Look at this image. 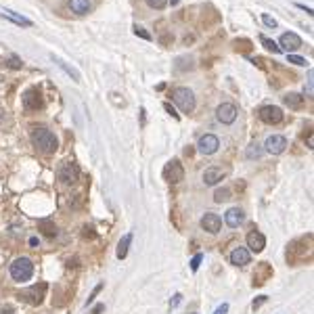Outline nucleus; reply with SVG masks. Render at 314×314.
I'll list each match as a JSON object with an SVG mask.
<instances>
[{
    "label": "nucleus",
    "instance_id": "nucleus-23",
    "mask_svg": "<svg viewBox=\"0 0 314 314\" xmlns=\"http://www.w3.org/2000/svg\"><path fill=\"white\" fill-rule=\"evenodd\" d=\"M262 153H264V151L260 149L258 143H251V145L247 147V153H245V155H247V160H260Z\"/></svg>",
    "mask_w": 314,
    "mask_h": 314
},
{
    "label": "nucleus",
    "instance_id": "nucleus-20",
    "mask_svg": "<svg viewBox=\"0 0 314 314\" xmlns=\"http://www.w3.org/2000/svg\"><path fill=\"white\" fill-rule=\"evenodd\" d=\"M0 17H7V19H9V21H13L15 25H25V27H31V21H29V19L21 17V15L13 13V11H5V13H0Z\"/></svg>",
    "mask_w": 314,
    "mask_h": 314
},
{
    "label": "nucleus",
    "instance_id": "nucleus-6",
    "mask_svg": "<svg viewBox=\"0 0 314 314\" xmlns=\"http://www.w3.org/2000/svg\"><path fill=\"white\" fill-rule=\"evenodd\" d=\"M258 115H260V120H262L264 124H268V126H277V124L283 122V117H285L283 109L277 107V105H266V107H262Z\"/></svg>",
    "mask_w": 314,
    "mask_h": 314
},
{
    "label": "nucleus",
    "instance_id": "nucleus-35",
    "mask_svg": "<svg viewBox=\"0 0 314 314\" xmlns=\"http://www.w3.org/2000/svg\"><path fill=\"white\" fill-rule=\"evenodd\" d=\"M180 297H182V295H180V293H176V295H174V300L170 302V306H172V308H176V306L180 304Z\"/></svg>",
    "mask_w": 314,
    "mask_h": 314
},
{
    "label": "nucleus",
    "instance_id": "nucleus-9",
    "mask_svg": "<svg viewBox=\"0 0 314 314\" xmlns=\"http://www.w3.org/2000/svg\"><path fill=\"white\" fill-rule=\"evenodd\" d=\"M237 107H234L232 103H222V105H218V109H216V117H218V122L220 124H232L234 120H237Z\"/></svg>",
    "mask_w": 314,
    "mask_h": 314
},
{
    "label": "nucleus",
    "instance_id": "nucleus-40",
    "mask_svg": "<svg viewBox=\"0 0 314 314\" xmlns=\"http://www.w3.org/2000/svg\"><path fill=\"white\" fill-rule=\"evenodd\" d=\"M0 120H3V109H0Z\"/></svg>",
    "mask_w": 314,
    "mask_h": 314
},
{
    "label": "nucleus",
    "instance_id": "nucleus-26",
    "mask_svg": "<svg viewBox=\"0 0 314 314\" xmlns=\"http://www.w3.org/2000/svg\"><path fill=\"white\" fill-rule=\"evenodd\" d=\"M145 3H147V7L153 9V11H162V9H166L168 0H145Z\"/></svg>",
    "mask_w": 314,
    "mask_h": 314
},
{
    "label": "nucleus",
    "instance_id": "nucleus-28",
    "mask_svg": "<svg viewBox=\"0 0 314 314\" xmlns=\"http://www.w3.org/2000/svg\"><path fill=\"white\" fill-rule=\"evenodd\" d=\"M262 21H264V25H266V27H270V29H274V27H277V19H274V17H270V15H266V13L262 15Z\"/></svg>",
    "mask_w": 314,
    "mask_h": 314
},
{
    "label": "nucleus",
    "instance_id": "nucleus-10",
    "mask_svg": "<svg viewBox=\"0 0 314 314\" xmlns=\"http://www.w3.org/2000/svg\"><path fill=\"white\" fill-rule=\"evenodd\" d=\"M197 149H199V153H203V155H214V153L220 149V140H218V136H214V134H203V136L197 140Z\"/></svg>",
    "mask_w": 314,
    "mask_h": 314
},
{
    "label": "nucleus",
    "instance_id": "nucleus-31",
    "mask_svg": "<svg viewBox=\"0 0 314 314\" xmlns=\"http://www.w3.org/2000/svg\"><path fill=\"white\" fill-rule=\"evenodd\" d=\"M21 65H23V63H21L19 57H11V67H13V69H19Z\"/></svg>",
    "mask_w": 314,
    "mask_h": 314
},
{
    "label": "nucleus",
    "instance_id": "nucleus-27",
    "mask_svg": "<svg viewBox=\"0 0 314 314\" xmlns=\"http://www.w3.org/2000/svg\"><path fill=\"white\" fill-rule=\"evenodd\" d=\"M287 61L293 63V65H300V67L306 65V59L304 57H297V55H287Z\"/></svg>",
    "mask_w": 314,
    "mask_h": 314
},
{
    "label": "nucleus",
    "instance_id": "nucleus-17",
    "mask_svg": "<svg viewBox=\"0 0 314 314\" xmlns=\"http://www.w3.org/2000/svg\"><path fill=\"white\" fill-rule=\"evenodd\" d=\"M249 260H251V254L247 247H234L230 251V264H234V266H245V264H249Z\"/></svg>",
    "mask_w": 314,
    "mask_h": 314
},
{
    "label": "nucleus",
    "instance_id": "nucleus-32",
    "mask_svg": "<svg viewBox=\"0 0 314 314\" xmlns=\"http://www.w3.org/2000/svg\"><path fill=\"white\" fill-rule=\"evenodd\" d=\"M164 109H166V111H168V113H170V115H174V117H176V120H178V113H176V111H174V107H172V105H170V103H166V105H164Z\"/></svg>",
    "mask_w": 314,
    "mask_h": 314
},
{
    "label": "nucleus",
    "instance_id": "nucleus-12",
    "mask_svg": "<svg viewBox=\"0 0 314 314\" xmlns=\"http://www.w3.org/2000/svg\"><path fill=\"white\" fill-rule=\"evenodd\" d=\"M201 228L208 230V232H212V234H216V232H220V228H222V218H220L218 214H214V212L203 214V218H201Z\"/></svg>",
    "mask_w": 314,
    "mask_h": 314
},
{
    "label": "nucleus",
    "instance_id": "nucleus-21",
    "mask_svg": "<svg viewBox=\"0 0 314 314\" xmlns=\"http://www.w3.org/2000/svg\"><path fill=\"white\" fill-rule=\"evenodd\" d=\"M130 243H132V232L124 234L122 241H120V245H117V254H115L120 260H124L126 256H128V247H130Z\"/></svg>",
    "mask_w": 314,
    "mask_h": 314
},
{
    "label": "nucleus",
    "instance_id": "nucleus-36",
    "mask_svg": "<svg viewBox=\"0 0 314 314\" xmlns=\"http://www.w3.org/2000/svg\"><path fill=\"white\" fill-rule=\"evenodd\" d=\"M103 310H105V306H103V304H99V306H94V310H92L90 314H101Z\"/></svg>",
    "mask_w": 314,
    "mask_h": 314
},
{
    "label": "nucleus",
    "instance_id": "nucleus-39",
    "mask_svg": "<svg viewBox=\"0 0 314 314\" xmlns=\"http://www.w3.org/2000/svg\"><path fill=\"white\" fill-rule=\"evenodd\" d=\"M170 3H172V7H176V5H178V0H170Z\"/></svg>",
    "mask_w": 314,
    "mask_h": 314
},
{
    "label": "nucleus",
    "instance_id": "nucleus-34",
    "mask_svg": "<svg viewBox=\"0 0 314 314\" xmlns=\"http://www.w3.org/2000/svg\"><path fill=\"white\" fill-rule=\"evenodd\" d=\"M226 312H228V304H222V306H218L214 310V314H226Z\"/></svg>",
    "mask_w": 314,
    "mask_h": 314
},
{
    "label": "nucleus",
    "instance_id": "nucleus-11",
    "mask_svg": "<svg viewBox=\"0 0 314 314\" xmlns=\"http://www.w3.org/2000/svg\"><path fill=\"white\" fill-rule=\"evenodd\" d=\"M264 149L272 153V155H281L283 151L287 149V138L283 136V134H272L266 138V143H264Z\"/></svg>",
    "mask_w": 314,
    "mask_h": 314
},
{
    "label": "nucleus",
    "instance_id": "nucleus-8",
    "mask_svg": "<svg viewBox=\"0 0 314 314\" xmlns=\"http://www.w3.org/2000/svg\"><path fill=\"white\" fill-rule=\"evenodd\" d=\"M279 49L287 51V53H293L297 49H302V38L297 34H293V31H285V34L279 38Z\"/></svg>",
    "mask_w": 314,
    "mask_h": 314
},
{
    "label": "nucleus",
    "instance_id": "nucleus-19",
    "mask_svg": "<svg viewBox=\"0 0 314 314\" xmlns=\"http://www.w3.org/2000/svg\"><path fill=\"white\" fill-rule=\"evenodd\" d=\"M283 103H285L289 109H300L304 105V97L302 94H297V92H289L283 97Z\"/></svg>",
    "mask_w": 314,
    "mask_h": 314
},
{
    "label": "nucleus",
    "instance_id": "nucleus-25",
    "mask_svg": "<svg viewBox=\"0 0 314 314\" xmlns=\"http://www.w3.org/2000/svg\"><path fill=\"white\" fill-rule=\"evenodd\" d=\"M260 42L266 46V49H268V51H272L274 55L277 53H281V49H279V44L274 42V40H270V38H266V36H260Z\"/></svg>",
    "mask_w": 314,
    "mask_h": 314
},
{
    "label": "nucleus",
    "instance_id": "nucleus-29",
    "mask_svg": "<svg viewBox=\"0 0 314 314\" xmlns=\"http://www.w3.org/2000/svg\"><path fill=\"white\" fill-rule=\"evenodd\" d=\"M134 34H136V36H140V38H145V40H151V34H149V31H145V27H138V25H134Z\"/></svg>",
    "mask_w": 314,
    "mask_h": 314
},
{
    "label": "nucleus",
    "instance_id": "nucleus-7",
    "mask_svg": "<svg viewBox=\"0 0 314 314\" xmlns=\"http://www.w3.org/2000/svg\"><path fill=\"white\" fill-rule=\"evenodd\" d=\"M164 178L170 182V184H178L180 180H184V168L178 160H172L166 164L164 168Z\"/></svg>",
    "mask_w": 314,
    "mask_h": 314
},
{
    "label": "nucleus",
    "instance_id": "nucleus-13",
    "mask_svg": "<svg viewBox=\"0 0 314 314\" xmlns=\"http://www.w3.org/2000/svg\"><path fill=\"white\" fill-rule=\"evenodd\" d=\"M243 220H245V214H243L241 208H230V210L224 214V222H226V226H230V228L241 226Z\"/></svg>",
    "mask_w": 314,
    "mask_h": 314
},
{
    "label": "nucleus",
    "instance_id": "nucleus-33",
    "mask_svg": "<svg viewBox=\"0 0 314 314\" xmlns=\"http://www.w3.org/2000/svg\"><path fill=\"white\" fill-rule=\"evenodd\" d=\"M101 289H103V285H97V287H94V291H92V295L88 297V302H86V304H92V300H94V297H97V293H99Z\"/></svg>",
    "mask_w": 314,
    "mask_h": 314
},
{
    "label": "nucleus",
    "instance_id": "nucleus-37",
    "mask_svg": "<svg viewBox=\"0 0 314 314\" xmlns=\"http://www.w3.org/2000/svg\"><path fill=\"white\" fill-rule=\"evenodd\" d=\"M29 245H31V247H38V245H40V239H38V237H31V239H29Z\"/></svg>",
    "mask_w": 314,
    "mask_h": 314
},
{
    "label": "nucleus",
    "instance_id": "nucleus-4",
    "mask_svg": "<svg viewBox=\"0 0 314 314\" xmlns=\"http://www.w3.org/2000/svg\"><path fill=\"white\" fill-rule=\"evenodd\" d=\"M21 103H23V109L25 111H38V109L44 107V99H42V92L38 88H27L21 97Z\"/></svg>",
    "mask_w": 314,
    "mask_h": 314
},
{
    "label": "nucleus",
    "instance_id": "nucleus-5",
    "mask_svg": "<svg viewBox=\"0 0 314 314\" xmlns=\"http://www.w3.org/2000/svg\"><path fill=\"white\" fill-rule=\"evenodd\" d=\"M57 176L63 184H73V182H77V178H80V168H77L73 162H63Z\"/></svg>",
    "mask_w": 314,
    "mask_h": 314
},
{
    "label": "nucleus",
    "instance_id": "nucleus-30",
    "mask_svg": "<svg viewBox=\"0 0 314 314\" xmlns=\"http://www.w3.org/2000/svg\"><path fill=\"white\" fill-rule=\"evenodd\" d=\"M201 260H203V256H201V254H197V256H195V258L191 260V270H193V272H197V268H199Z\"/></svg>",
    "mask_w": 314,
    "mask_h": 314
},
{
    "label": "nucleus",
    "instance_id": "nucleus-18",
    "mask_svg": "<svg viewBox=\"0 0 314 314\" xmlns=\"http://www.w3.org/2000/svg\"><path fill=\"white\" fill-rule=\"evenodd\" d=\"M69 9H71V13H75V15H86V13H90V0H69Z\"/></svg>",
    "mask_w": 314,
    "mask_h": 314
},
{
    "label": "nucleus",
    "instance_id": "nucleus-38",
    "mask_svg": "<svg viewBox=\"0 0 314 314\" xmlns=\"http://www.w3.org/2000/svg\"><path fill=\"white\" fill-rule=\"evenodd\" d=\"M264 302H266V295H262V297H260V300H258V302H254V308H258V306H262Z\"/></svg>",
    "mask_w": 314,
    "mask_h": 314
},
{
    "label": "nucleus",
    "instance_id": "nucleus-14",
    "mask_svg": "<svg viewBox=\"0 0 314 314\" xmlns=\"http://www.w3.org/2000/svg\"><path fill=\"white\" fill-rule=\"evenodd\" d=\"M44 291H46V285H44V283H40V285H34V287H29L27 291H23L21 297H25L29 304H40L42 297H44Z\"/></svg>",
    "mask_w": 314,
    "mask_h": 314
},
{
    "label": "nucleus",
    "instance_id": "nucleus-24",
    "mask_svg": "<svg viewBox=\"0 0 314 314\" xmlns=\"http://www.w3.org/2000/svg\"><path fill=\"white\" fill-rule=\"evenodd\" d=\"M230 199V191L228 188H218V191L214 193V201L216 203H222V201H228Z\"/></svg>",
    "mask_w": 314,
    "mask_h": 314
},
{
    "label": "nucleus",
    "instance_id": "nucleus-1",
    "mask_svg": "<svg viewBox=\"0 0 314 314\" xmlns=\"http://www.w3.org/2000/svg\"><path fill=\"white\" fill-rule=\"evenodd\" d=\"M31 145L44 155H53L59 149V140H57L55 132H51L49 128L40 126V128L31 130Z\"/></svg>",
    "mask_w": 314,
    "mask_h": 314
},
{
    "label": "nucleus",
    "instance_id": "nucleus-22",
    "mask_svg": "<svg viewBox=\"0 0 314 314\" xmlns=\"http://www.w3.org/2000/svg\"><path fill=\"white\" fill-rule=\"evenodd\" d=\"M57 65H59L61 69H65V73L73 77V82H82V77H80V73H77V71H75L73 67H69V65H67V63H63L61 59H57Z\"/></svg>",
    "mask_w": 314,
    "mask_h": 314
},
{
    "label": "nucleus",
    "instance_id": "nucleus-3",
    "mask_svg": "<svg viewBox=\"0 0 314 314\" xmlns=\"http://www.w3.org/2000/svg\"><path fill=\"white\" fill-rule=\"evenodd\" d=\"M11 277H13V281H17V283L29 281L31 277H34V262H31L29 258H25V256L13 260V264H11Z\"/></svg>",
    "mask_w": 314,
    "mask_h": 314
},
{
    "label": "nucleus",
    "instance_id": "nucleus-15",
    "mask_svg": "<svg viewBox=\"0 0 314 314\" xmlns=\"http://www.w3.org/2000/svg\"><path fill=\"white\" fill-rule=\"evenodd\" d=\"M247 247L251 251H256V254H260V251L266 247V239H264V234L260 230H251L247 234Z\"/></svg>",
    "mask_w": 314,
    "mask_h": 314
},
{
    "label": "nucleus",
    "instance_id": "nucleus-16",
    "mask_svg": "<svg viewBox=\"0 0 314 314\" xmlns=\"http://www.w3.org/2000/svg\"><path fill=\"white\" fill-rule=\"evenodd\" d=\"M226 176V170H222V168H208L206 172H203V182H206L208 186H214V184H218L220 180H222Z\"/></svg>",
    "mask_w": 314,
    "mask_h": 314
},
{
    "label": "nucleus",
    "instance_id": "nucleus-2",
    "mask_svg": "<svg viewBox=\"0 0 314 314\" xmlns=\"http://www.w3.org/2000/svg\"><path fill=\"white\" fill-rule=\"evenodd\" d=\"M172 101H174L178 107H180V111L182 113H193L195 111V94L191 88H186V86H178L172 90Z\"/></svg>",
    "mask_w": 314,
    "mask_h": 314
}]
</instances>
